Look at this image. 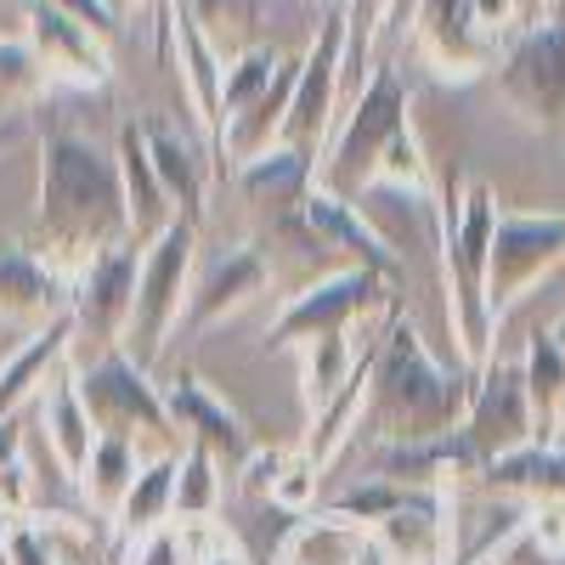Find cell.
Here are the masks:
<instances>
[{
    "label": "cell",
    "mask_w": 565,
    "mask_h": 565,
    "mask_svg": "<svg viewBox=\"0 0 565 565\" xmlns=\"http://www.w3.org/2000/svg\"><path fill=\"white\" fill-rule=\"evenodd\" d=\"M282 463H289V452H282V447H249V458L238 463V469H244V492H249V498H271Z\"/></svg>",
    "instance_id": "40"
},
{
    "label": "cell",
    "mask_w": 565,
    "mask_h": 565,
    "mask_svg": "<svg viewBox=\"0 0 565 565\" xmlns=\"http://www.w3.org/2000/svg\"><path fill=\"white\" fill-rule=\"evenodd\" d=\"M23 18V40L34 45V57L52 85H74V90H103L114 79V52L97 29H85L79 18H68L52 0H18Z\"/></svg>",
    "instance_id": "11"
},
{
    "label": "cell",
    "mask_w": 565,
    "mask_h": 565,
    "mask_svg": "<svg viewBox=\"0 0 565 565\" xmlns=\"http://www.w3.org/2000/svg\"><path fill=\"white\" fill-rule=\"evenodd\" d=\"M114 164H119V193H125V226H130V244L148 249L159 232L175 221L170 210V193L148 159V136L141 125H119V141H114Z\"/></svg>",
    "instance_id": "20"
},
{
    "label": "cell",
    "mask_w": 565,
    "mask_h": 565,
    "mask_svg": "<svg viewBox=\"0 0 565 565\" xmlns=\"http://www.w3.org/2000/svg\"><path fill=\"white\" fill-rule=\"evenodd\" d=\"M34 418H40L45 441H52V452H57L63 476L79 481L90 447H97V424H90V413H85V402H79V385H74V367H68V362H63L52 380H45V391L34 396Z\"/></svg>",
    "instance_id": "24"
},
{
    "label": "cell",
    "mask_w": 565,
    "mask_h": 565,
    "mask_svg": "<svg viewBox=\"0 0 565 565\" xmlns=\"http://www.w3.org/2000/svg\"><path fill=\"white\" fill-rule=\"evenodd\" d=\"M141 136H148V159H153L164 193H170V210L181 221L204 226V193H210V181H204V141L186 136L170 119H141Z\"/></svg>",
    "instance_id": "21"
},
{
    "label": "cell",
    "mask_w": 565,
    "mask_h": 565,
    "mask_svg": "<svg viewBox=\"0 0 565 565\" xmlns=\"http://www.w3.org/2000/svg\"><path fill=\"white\" fill-rule=\"evenodd\" d=\"M130 238L119 164L79 130H52L40 141V193H34V249L57 266H85Z\"/></svg>",
    "instance_id": "2"
},
{
    "label": "cell",
    "mask_w": 565,
    "mask_h": 565,
    "mask_svg": "<svg viewBox=\"0 0 565 565\" xmlns=\"http://www.w3.org/2000/svg\"><path fill=\"white\" fill-rule=\"evenodd\" d=\"M52 7H63V12H68V18H79L85 29H97L103 40H114V34H119V18H114L108 0H52Z\"/></svg>",
    "instance_id": "44"
},
{
    "label": "cell",
    "mask_w": 565,
    "mask_h": 565,
    "mask_svg": "<svg viewBox=\"0 0 565 565\" xmlns=\"http://www.w3.org/2000/svg\"><path fill=\"white\" fill-rule=\"evenodd\" d=\"M181 7L193 12V23L204 29V40L226 63L238 52H249V45H266L260 40V18H266L271 0H181Z\"/></svg>",
    "instance_id": "30"
},
{
    "label": "cell",
    "mask_w": 565,
    "mask_h": 565,
    "mask_svg": "<svg viewBox=\"0 0 565 565\" xmlns=\"http://www.w3.org/2000/svg\"><path fill=\"white\" fill-rule=\"evenodd\" d=\"M68 345H74V317H52L12 351V362L0 367V418H18L45 391V380L68 362Z\"/></svg>",
    "instance_id": "25"
},
{
    "label": "cell",
    "mask_w": 565,
    "mask_h": 565,
    "mask_svg": "<svg viewBox=\"0 0 565 565\" xmlns=\"http://www.w3.org/2000/svg\"><path fill=\"white\" fill-rule=\"evenodd\" d=\"M74 277L45 260L34 244L0 238V322H34L45 328L52 317H68Z\"/></svg>",
    "instance_id": "17"
},
{
    "label": "cell",
    "mask_w": 565,
    "mask_h": 565,
    "mask_svg": "<svg viewBox=\"0 0 565 565\" xmlns=\"http://www.w3.org/2000/svg\"><path fill=\"white\" fill-rule=\"evenodd\" d=\"M367 193H402V199H418V204H430V199H436L430 164H424L418 136H413V130H402V136L391 141V148H385L380 170H373V181H367Z\"/></svg>",
    "instance_id": "35"
},
{
    "label": "cell",
    "mask_w": 565,
    "mask_h": 565,
    "mask_svg": "<svg viewBox=\"0 0 565 565\" xmlns=\"http://www.w3.org/2000/svg\"><path fill=\"white\" fill-rule=\"evenodd\" d=\"M396 306V282L362 266H340L334 277L311 282L295 300H282L271 328H266V351H295L317 334H351L362 317H385Z\"/></svg>",
    "instance_id": "7"
},
{
    "label": "cell",
    "mask_w": 565,
    "mask_h": 565,
    "mask_svg": "<svg viewBox=\"0 0 565 565\" xmlns=\"http://www.w3.org/2000/svg\"><path fill=\"white\" fill-rule=\"evenodd\" d=\"M476 452H469L463 430L430 436V441H396V447H373V481H396V487H447L458 476H476Z\"/></svg>",
    "instance_id": "22"
},
{
    "label": "cell",
    "mask_w": 565,
    "mask_h": 565,
    "mask_svg": "<svg viewBox=\"0 0 565 565\" xmlns=\"http://www.w3.org/2000/svg\"><path fill=\"white\" fill-rule=\"evenodd\" d=\"M532 402H526V380L521 362L509 356H487V367H476V391H469V413H463V441L476 452V463L487 469L492 458L514 452L532 441Z\"/></svg>",
    "instance_id": "12"
},
{
    "label": "cell",
    "mask_w": 565,
    "mask_h": 565,
    "mask_svg": "<svg viewBox=\"0 0 565 565\" xmlns=\"http://www.w3.org/2000/svg\"><path fill=\"white\" fill-rule=\"evenodd\" d=\"M402 130H413V90H407V79L391 63H373L367 85L345 103V114L334 119V130H328V141H322L317 186H328L334 199L362 204L373 170H380L385 148Z\"/></svg>",
    "instance_id": "4"
},
{
    "label": "cell",
    "mask_w": 565,
    "mask_h": 565,
    "mask_svg": "<svg viewBox=\"0 0 565 565\" xmlns=\"http://www.w3.org/2000/svg\"><path fill=\"white\" fill-rule=\"evenodd\" d=\"M136 469H141V452H136L130 441L97 436V447H90V458H85V469H79V487H85L90 509L114 521L119 503H125V492H130V481H136Z\"/></svg>",
    "instance_id": "31"
},
{
    "label": "cell",
    "mask_w": 565,
    "mask_h": 565,
    "mask_svg": "<svg viewBox=\"0 0 565 565\" xmlns=\"http://www.w3.org/2000/svg\"><path fill=\"white\" fill-rule=\"evenodd\" d=\"M514 12H521V0H469V18H476V29L498 45L514 23Z\"/></svg>",
    "instance_id": "42"
},
{
    "label": "cell",
    "mask_w": 565,
    "mask_h": 565,
    "mask_svg": "<svg viewBox=\"0 0 565 565\" xmlns=\"http://www.w3.org/2000/svg\"><path fill=\"white\" fill-rule=\"evenodd\" d=\"M282 57L289 52H277V45H249V52H238L226 63V79H221V119H215V136H221V125L226 119H238L260 90H271V79H277V68H282Z\"/></svg>",
    "instance_id": "32"
},
{
    "label": "cell",
    "mask_w": 565,
    "mask_h": 565,
    "mask_svg": "<svg viewBox=\"0 0 565 565\" xmlns=\"http://www.w3.org/2000/svg\"><path fill=\"white\" fill-rule=\"evenodd\" d=\"M295 356H300V402H306V418H311L317 407L334 402V391L351 380L362 351L351 345V334H317V340L295 345Z\"/></svg>",
    "instance_id": "29"
},
{
    "label": "cell",
    "mask_w": 565,
    "mask_h": 565,
    "mask_svg": "<svg viewBox=\"0 0 565 565\" xmlns=\"http://www.w3.org/2000/svg\"><path fill=\"white\" fill-rule=\"evenodd\" d=\"M469 391H476V367H463V362L452 367L430 356L413 317L391 306L380 340H373V356H367V396H362L356 436L373 447L447 436L469 413Z\"/></svg>",
    "instance_id": "1"
},
{
    "label": "cell",
    "mask_w": 565,
    "mask_h": 565,
    "mask_svg": "<svg viewBox=\"0 0 565 565\" xmlns=\"http://www.w3.org/2000/svg\"><path fill=\"white\" fill-rule=\"evenodd\" d=\"M282 565H396V559L380 548V537L367 526L334 521V514H311L282 543Z\"/></svg>",
    "instance_id": "26"
},
{
    "label": "cell",
    "mask_w": 565,
    "mask_h": 565,
    "mask_svg": "<svg viewBox=\"0 0 565 565\" xmlns=\"http://www.w3.org/2000/svg\"><path fill=\"white\" fill-rule=\"evenodd\" d=\"M487 565H559V554H554V548H548V537L526 521L521 532L503 537V543L487 554Z\"/></svg>",
    "instance_id": "38"
},
{
    "label": "cell",
    "mask_w": 565,
    "mask_h": 565,
    "mask_svg": "<svg viewBox=\"0 0 565 565\" xmlns=\"http://www.w3.org/2000/svg\"><path fill=\"white\" fill-rule=\"evenodd\" d=\"M413 7H418V0H385V23H380V40H385V34H407V23H413Z\"/></svg>",
    "instance_id": "46"
},
{
    "label": "cell",
    "mask_w": 565,
    "mask_h": 565,
    "mask_svg": "<svg viewBox=\"0 0 565 565\" xmlns=\"http://www.w3.org/2000/svg\"><path fill=\"white\" fill-rule=\"evenodd\" d=\"M45 90H52V79H45L34 45L29 40H0V114L29 108Z\"/></svg>",
    "instance_id": "36"
},
{
    "label": "cell",
    "mask_w": 565,
    "mask_h": 565,
    "mask_svg": "<svg viewBox=\"0 0 565 565\" xmlns=\"http://www.w3.org/2000/svg\"><path fill=\"white\" fill-rule=\"evenodd\" d=\"M170 521H175V452L141 458L136 481H130V492H125V503L114 514V526H119L125 543H141L148 532H159Z\"/></svg>",
    "instance_id": "28"
},
{
    "label": "cell",
    "mask_w": 565,
    "mask_h": 565,
    "mask_svg": "<svg viewBox=\"0 0 565 565\" xmlns=\"http://www.w3.org/2000/svg\"><path fill=\"white\" fill-rule=\"evenodd\" d=\"M548 334H554V345H559V351H565V317H559V322H554V328H548Z\"/></svg>",
    "instance_id": "47"
},
{
    "label": "cell",
    "mask_w": 565,
    "mask_h": 565,
    "mask_svg": "<svg viewBox=\"0 0 565 565\" xmlns=\"http://www.w3.org/2000/svg\"><path fill=\"white\" fill-rule=\"evenodd\" d=\"M136 565H186V548L170 526H159V532H148L136 543Z\"/></svg>",
    "instance_id": "43"
},
{
    "label": "cell",
    "mask_w": 565,
    "mask_h": 565,
    "mask_svg": "<svg viewBox=\"0 0 565 565\" xmlns=\"http://www.w3.org/2000/svg\"><path fill=\"white\" fill-rule=\"evenodd\" d=\"M136 271H141V249L130 238L103 249V255H90L74 271L68 317H74V334H85L97 351H114L125 340V322H130V306H136Z\"/></svg>",
    "instance_id": "13"
},
{
    "label": "cell",
    "mask_w": 565,
    "mask_h": 565,
    "mask_svg": "<svg viewBox=\"0 0 565 565\" xmlns=\"http://www.w3.org/2000/svg\"><path fill=\"white\" fill-rule=\"evenodd\" d=\"M407 34L418 57L436 68V79H476L498 57V45L469 18V0H418Z\"/></svg>",
    "instance_id": "15"
},
{
    "label": "cell",
    "mask_w": 565,
    "mask_h": 565,
    "mask_svg": "<svg viewBox=\"0 0 565 565\" xmlns=\"http://www.w3.org/2000/svg\"><path fill=\"white\" fill-rule=\"evenodd\" d=\"M476 481H481L487 492H498V498L554 503V498H565V452L526 441V447H514V452L492 458L487 469H476Z\"/></svg>",
    "instance_id": "27"
},
{
    "label": "cell",
    "mask_w": 565,
    "mask_h": 565,
    "mask_svg": "<svg viewBox=\"0 0 565 565\" xmlns=\"http://www.w3.org/2000/svg\"><path fill=\"white\" fill-rule=\"evenodd\" d=\"M221 509V463L186 441L175 452V521H210V514Z\"/></svg>",
    "instance_id": "33"
},
{
    "label": "cell",
    "mask_w": 565,
    "mask_h": 565,
    "mask_svg": "<svg viewBox=\"0 0 565 565\" xmlns=\"http://www.w3.org/2000/svg\"><path fill=\"white\" fill-rule=\"evenodd\" d=\"M317 469L300 458V452H289V463H282V476H277V487H271V503H282V509H306L311 498H317Z\"/></svg>",
    "instance_id": "39"
},
{
    "label": "cell",
    "mask_w": 565,
    "mask_h": 565,
    "mask_svg": "<svg viewBox=\"0 0 565 565\" xmlns=\"http://www.w3.org/2000/svg\"><path fill=\"white\" fill-rule=\"evenodd\" d=\"M436 244H441V282H447V322L463 367H487L492 356V311H487V260H492V221L498 199L481 175H447L436 186Z\"/></svg>",
    "instance_id": "3"
},
{
    "label": "cell",
    "mask_w": 565,
    "mask_h": 565,
    "mask_svg": "<svg viewBox=\"0 0 565 565\" xmlns=\"http://www.w3.org/2000/svg\"><path fill=\"white\" fill-rule=\"evenodd\" d=\"M300 215H306V226H311L317 238H322L328 249H334L345 266L380 271V277H391V282L402 277V255L385 244V232L362 215V204L334 199L328 186H317V181H311V193L300 199Z\"/></svg>",
    "instance_id": "18"
},
{
    "label": "cell",
    "mask_w": 565,
    "mask_h": 565,
    "mask_svg": "<svg viewBox=\"0 0 565 565\" xmlns=\"http://www.w3.org/2000/svg\"><path fill=\"white\" fill-rule=\"evenodd\" d=\"M0 509H7L12 521H23V509H29V469H23V458H12L7 469H0Z\"/></svg>",
    "instance_id": "45"
},
{
    "label": "cell",
    "mask_w": 565,
    "mask_h": 565,
    "mask_svg": "<svg viewBox=\"0 0 565 565\" xmlns=\"http://www.w3.org/2000/svg\"><path fill=\"white\" fill-rule=\"evenodd\" d=\"M7 565H57L52 543L40 537L34 521H12L7 526Z\"/></svg>",
    "instance_id": "41"
},
{
    "label": "cell",
    "mask_w": 565,
    "mask_h": 565,
    "mask_svg": "<svg viewBox=\"0 0 565 565\" xmlns=\"http://www.w3.org/2000/svg\"><path fill=\"white\" fill-rule=\"evenodd\" d=\"M340 79H345V7L328 12L317 40L300 52V79H295L289 114H282V130H277L282 148H300L311 159L322 153L328 130L340 119Z\"/></svg>",
    "instance_id": "10"
},
{
    "label": "cell",
    "mask_w": 565,
    "mask_h": 565,
    "mask_svg": "<svg viewBox=\"0 0 565 565\" xmlns=\"http://www.w3.org/2000/svg\"><path fill=\"white\" fill-rule=\"evenodd\" d=\"M498 97L521 114V125L565 136V23L537 18L503 45Z\"/></svg>",
    "instance_id": "9"
},
{
    "label": "cell",
    "mask_w": 565,
    "mask_h": 565,
    "mask_svg": "<svg viewBox=\"0 0 565 565\" xmlns=\"http://www.w3.org/2000/svg\"><path fill=\"white\" fill-rule=\"evenodd\" d=\"M193 271H199V226L193 221H170L159 238L141 249V271H136V306L125 322V340L119 351L141 367H159L164 345L175 340V322L186 306V289H193Z\"/></svg>",
    "instance_id": "6"
},
{
    "label": "cell",
    "mask_w": 565,
    "mask_h": 565,
    "mask_svg": "<svg viewBox=\"0 0 565 565\" xmlns=\"http://www.w3.org/2000/svg\"><path fill=\"white\" fill-rule=\"evenodd\" d=\"M521 380H526V402H532V418H554L565 407V351L554 345L548 328L526 340V356H521Z\"/></svg>",
    "instance_id": "34"
},
{
    "label": "cell",
    "mask_w": 565,
    "mask_h": 565,
    "mask_svg": "<svg viewBox=\"0 0 565 565\" xmlns=\"http://www.w3.org/2000/svg\"><path fill=\"white\" fill-rule=\"evenodd\" d=\"M271 289V277H266V260L249 244H232L226 255H215L204 271H193V289H186V306H181V322H175V340H199L210 334L215 322L226 317H238L249 300H260Z\"/></svg>",
    "instance_id": "14"
},
{
    "label": "cell",
    "mask_w": 565,
    "mask_h": 565,
    "mask_svg": "<svg viewBox=\"0 0 565 565\" xmlns=\"http://www.w3.org/2000/svg\"><path fill=\"white\" fill-rule=\"evenodd\" d=\"M74 385H79V402L97 424V436H119L130 441L141 458H164V452H181V430L164 413V396L153 385V373L130 362L119 345L114 351H97L90 367H74Z\"/></svg>",
    "instance_id": "5"
},
{
    "label": "cell",
    "mask_w": 565,
    "mask_h": 565,
    "mask_svg": "<svg viewBox=\"0 0 565 565\" xmlns=\"http://www.w3.org/2000/svg\"><path fill=\"white\" fill-rule=\"evenodd\" d=\"M565 266V210H498L492 221V260H487V311H503L532 295L548 271Z\"/></svg>",
    "instance_id": "8"
},
{
    "label": "cell",
    "mask_w": 565,
    "mask_h": 565,
    "mask_svg": "<svg viewBox=\"0 0 565 565\" xmlns=\"http://www.w3.org/2000/svg\"><path fill=\"white\" fill-rule=\"evenodd\" d=\"M232 181H238V193L271 221V215H289L300 210V199L311 193V181H317V159L300 153V148H266L255 159H244L238 170H232Z\"/></svg>",
    "instance_id": "23"
},
{
    "label": "cell",
    "mask_w": 565,
    "mask_h": 565,
    "mask_svg": "<svg viewBox=\"0 0 565 565\" xmlns=\"http://www.w3.org/2000/svg\"><path fill=\"white\" fill-rule=\"evenodd\" d=\"M159 396H164V413H170V424L181 430V441H193V447H204L215 463H226V469H238L244 458H249V430H244V418L232 413L193 367L186 373H175V380H164L159 385Z\"/></svg>",
    "instance_id": "16"
},
{
    "label": "cell",
    "mask_w": 565,
    "mask_h": 565,
    "mask_svg": "<svg viewBox=\"0 0 565 565\" xmlns=\"http://www.w3.org/2000/svg\"><path fill=\"white\" fill-rule=\"evenodd\" d=\"M255 249H260V260H266V277H271V295H277V300H295L300 289H311V282L334 277V271L345 266V260L306 226L300 210L271 215V221L260 226Z\"/></svg>",
    "instance_id": "19"
},
{
    "label": "cell",
    "mask_w": 565,
    "mask_h": 565,
    "mask_svg": "<svg viewBox=\"0 0 565 565\" xmlns=\"http://www.w3.org/2000/svg\"><path fill=\"white\" fill-rule=\"evenodd\" d=\"M407 492L413 487H396V481H362V487H351V492H340L334 503H328L322 514H334V521H351V526H380L391 509H402L407 503Z\"/></svg>",
    "instance_id": "37"
}]
</instances>
